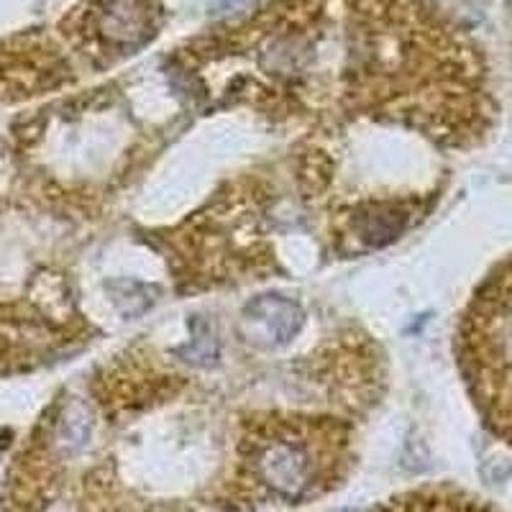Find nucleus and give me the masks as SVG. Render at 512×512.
I'll list each match as a JSON object with an SVG mask.
<instances>
[{
    "mask_svg": "<svg viewBox=\"0 0 512 512\" xmlns=\"http://www.w3.org/2000/svg\"><path fill=\"white\" fill-rule=\"evenodd\" d=\"M456 354L487 431L512 443V254L484 277L466 305Z\"/></svg>",
    "mask_w": 512,
    "mask_h": 512,
    "instance_id": "f03ea898",
    "label": "nucleus"
},
{
    "mask_svg": "<svg viewBox=\"0 0 512 512\" xmlns=\"http://www.w3.org/2000/svg\"><path fill=\"white\" fill-rule=\"evenodd\" d=\"M251 6V0H218L216 8L218 13H236V11H246Z\"/></svg>",
    "mask_w": 512,
    "mask_h": 512,
    "instance_id": "423d86ee",
    "label": "nucleus"
},
{
    "mask_svg": "<svg viewBox=\"0 0 512 512\" xmlns=\"http://www.w3.org/2000/svg\"><path fill=\"white\" fill-rule=\"evenodd\" d=\"M98 29L113 47L134 49L154 34V11L149 0H108L100 11Z\"/></svg>",
    "mask_w": 512,
    "mask_h": 512,
    "instance_id": "20e7f679",
    "label": "nucleus"
},
{
    "mask_svg": "<svg viewBox=\"0 0 512 512\" xmlns=\"http://www.w3.org/2000/svg\"><path fill=\"white\" fill-rule=\"evenodd\" d=\"M346 464V438L331 423L272 420L241 441L239 482L254 495L303 502L336 484Z\"/></svg>",
    "mask_w": 512,
    "mask_h": 512,
    "instance_id": "f257e3e1",
    "label": "nucleus"
},
{
    "mask_svg": "<svg viewBox=\"0 0 512 512\" xmlns=\"http://www.w3.org/2000/svg\"><path fill=\"white\" fill-rule=\"evenodd\" d=\"M377 512H497L484 500L459 492V489H420V492H408L387 505L379 507Z\"/></svg>",
    "mask_w": 512,
    "mask_h": 512,
    "instance_id": "39448f33",
    "label": "nucleus"
},
{
    "mask_svg": "<svg viewBox=\"0 0 512 512\" xmlns=\"http://www.w3.org/2000/svg\"><path fill=\"white\" fill-rule=\"evenodd\" d=\"M244 331L256 346H285L303 328L300 305L282 295H259L244 308Z\"/></svg>",
    "mask_w": 512,
    "mask_h": 512,
    "instance_id": "7ed1b4c3",
    "label": "nucleus"
}]
</instances>
